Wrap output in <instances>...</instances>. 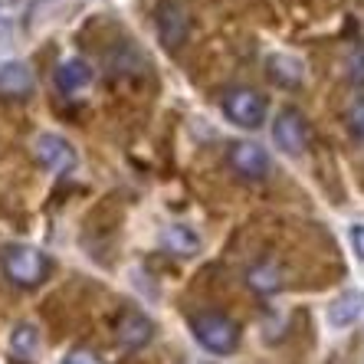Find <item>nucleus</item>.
<instances>
[{
	"mask_svg": "<svg viewBox=\"0 0 364 364\" xmlns=\"http://www.w3.org/2000/svg\"><path fill=\"white\" fill-rule=\"evenodd\" d=\"M154 23H158V33H161L164 46H168V50H178L181 43L187 40V30H191L187 4L184 0H158Z\"/></svg>",
	"mask_w": 364,
	"mask_h": 364,
	"instance_id": "nucleus-4",
	"label": "nucleus"
},
{
	"mask_svg": "<svg viewBox=\"0 0 364 364\" xmlns=\"http://www.w3.org/2000/svg\"><path fill=\"white\" fill-rule=\"evenodd\" d=\"M272 141H276L279 151L292 154V158H299V154L305 151V144H309V128H305V119L296 109L279 112V119L272 122Z\"/></svg>",
	"mask_w": 364,
	"mask_h": 364,
	"instance_id": "nucleus-6",
	"label": "nucleus"
},
{
	"mask_svg": "<svg viewBox=\"0 0 364 364\" xmlns=\"http://www.w3.org/2000/svg\"><path fill=\"white\" fill-rule=\"evenodd\" d=\"M230 168L237 171L243 181H266L269 174V154L256 141H237L230 144Z\"/></svg>",
	"mask_w": 364,
	"mask_h": 364,
	"instance_id": "nucleus-7",
	"label": "nucleus"
},
{
	"mask_svg": "<svg viewBox=\"0 0 364 364\" xmlns=\"http://www.w3.org/2000/svg\"><path fill=\"white\" fill-rule=\"evenodd\" d=\"M269 76H272V82H279L282 89H296V85L302 82V63L286 56V53H276V56H269Z\"/></svg>",
	"mask_w": 364,
	"mask_h": 364,
	"instance_id": "nucleus-11",
	"label": "nucleus"
},
{
	"mask_svg": "<svg viewBox=\"0 0 364 364\" xmlns=\"http://www.w3.org/2000/svg\"><path fill=\"white\" fill-rule=\"evenodd\" d=\"M351 243H355L358 256L364 259V223H355V227H351Z\"/></svg>",
	"mask_w": 364,
	"mask_h": 364,
	"instance_id": "nucleus-17",
	"label": "nucleus"
},
{
	"mask_svg": "<svg viewBox=\"0 0 364 364\" xmlns=\"http://www.w3.org/2000/svg\"><path fill=\"white\" fill-rule=\"evenodd\" d=\"M33 89V76L30 69L20 66V63H7L0 66V95H10V99H23Z\"/></svg>",
	"mask_w": 364,
	"mask_h": 364,
	"instance_id": "nucleus-10",
	"label": "nucleus"
},
{
	"mask_svg": "<svg viewBox=\"0 0 364 364\" xmlns=\"http://www.w3.org/2000/svg\"><path fill=\"white\" fill-rule=\"evenodd\" d=\"M63 364H102V361L95 351H89V348H73V351L63 358Z\"/></svg>",
	"mask_w": 364,
	"mask_h": 364,
	"instance_id": "nucleus-16",
	"label": "nucleus"
},
{
	"mask_svg": "<svg viewBox=\"0 0 364 364\" xmlns=\"http://www.w3.org/2000/svg\"><path fill=\"white\" fill-rule=\"evenodd\" d=\"M348 128L358 141H364V99H358L351 109H348Z\"/></svg>",
	"mask_w": 364,
	"mask_h": 364,
	"instance_id": "nucleus-15",
	"label": "nucleus"
},
{
	"mask_svg": "<svg viewBox=\"0 0 364 364\" xmlns=\"http://www.w3.org/2000/svg\"><path fill=\"white\" fill-rule=\"evenodd\" d=\"M246 282H250V289H256V292L269 296V292L282 289V272L276 269L272 263H259V266H253V269L246 272Z\"/></svg>",
	"mask_w": 364,
	"mask_h": 364,
	"instance_id": "nucleus-13",
	"label": "nucleus"
},
{
	"mask_svg": "<svg viewBox=\"0 0 364 364\" xmlns=\"http://www.w3.org/2000/svg\"><path fill=\"white\" fill-rule=\"evenodd\" d=\"M361 292H345V296H338L335 302H331L328 309V322L331 325H351L361 315Z\"/></svg>",
	"mask_w": 364,
	"mask_h": 364,
	"instance_id": "nucleus-12",
	"label": "nucleus"
},
{
	"mask_svg": "<svg viewBox=\"0 0 364 364\" xmlns=\"http://www.w3.org/2000/svg\"><path fill=\"white\" fill-rule=\"evenodd\" d=\"M154 335V322L148 318V315H141L138 309H128V312L119 315V322H115V338H119V345L125 348H141L148 345Z\"/></svg>",
	"mask_w": 364,
	"mask_h": 364,
	"instance_id": "nucleus-8",
	"label": "nucleus"
},
{
	"mask_svg": "<svg viewBox=\"0 0 364 364\" xmlns=\"http://www.w3.org/2000/svg\"><path fill=\"white\" fill-rule=\"evenodd\" d=\"M36 348V328L33 325H17V331H14V351L17 355H33Z\"/></svg>",
	"mask_w": 364,
	"mask_h": 364,
	"instance_id": "nucleus-14",
	"label": "nucleus"
},
{
	"mask_svg": "<svg viewBox=\"0 0 364 364\" xmlns=\"http://www.w3.org/2000/svg\"><path fill=\"white\" fill-rule=\"evenodd\" d=\"M223 115L240 128H259L266 119V99L250 85H237L223 95Z\"/></svg>",
	"mask_w": 364,
	"mask_h": 364,
	"instance_id": "nucleus-3",
	"label": "nucleus"
},
{
	"mask_svg": "<svg viewBox=\"0 0 364 364\" xmlns=\"http://www.w3.org/2000/svg\"><path fill=\"white\" fill-rule=\"evenodd\" d=\"M33 154H36V161H40V168L50 171V174H66V171L76 168V151H73V144H69L63 135H53V132L36 138Z\"/></svg>",
	"mask_w": 364,
	"mask_h": 364,
	"instance_id": "nucleus-5",
	"label": "nucleus"
},
{
	"mask_svg": "<svg viewBox=\"0 0 364 364\" xmlns=\"http://www.w3.org/2000/svg\"><path fill=\"white\" fill-rule=\"evenodd\" d=\"M191 331L213 355H233L240 345V325L223 312H197L191 315Z\"/></svg>",
	"mask_w": 364,
	"mask_h": 364,
	"instance_id": "nucleus-2",
	"label": "nucleus"
},
{
	"mask_svg": "<svg viewBox=\"0 0 364 364\" xmlns=\"http://www.w3.org/2000/svg\"><path fill=\"white\" fill-rule=\"evenodd\" d=\"M0 263H4V276L20 289L43 286V279L53 269L50 256L43 253V250H36V246H7L4 256H0Z\"/></svg>",
	"mask_w": 364,
	"mask_h": 364,
	"instance_id": "nucleus-1",
	"label": "nucleus"
},
{
	"mask_svg": "<svg viewBox=\"0 0 364 364\" xmlns=\"http://www.w3.org/2000/svg\"><path fill=\"white\" fill-rule=\"evenodd\" d=\"M56 85L69 95L82 92V89L92 85V66H89L85 60H66L60 69H56Z\"/></svg>",
	"mask_w": 364,
	"mask_h": 364,
	"instance_id": "nucleus-9",
	"label": "nucleus"
}]
</instances>
